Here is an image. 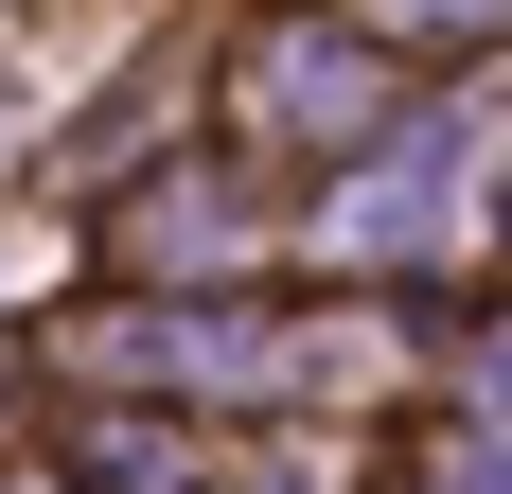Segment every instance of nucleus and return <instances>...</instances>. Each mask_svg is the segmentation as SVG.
Listing matches in <instances>:
<instances>
[{"label":"nucleus","instance_id":"f257e3e1","mask_svg":"<svg viewBox=\"0 0 512 494\" xmlns=\"http://www.w3.org/2000/svg\"><path fill=\"white\" fill-rule=\"evenodd\" d=\"M265 124H283V142H371L389 89H371L354 36H283V53H265Z\"/></svg>","mask_w":512,"mask_h":494},{"label":"nucleus","instance_id":"f03ea898","mask_svg":"<svg viewBox=\"0 0 512 494\" xmlns=\"http://www.w3.org/2000/svg\"><path fill=\"white\" fill-rule=\"evenodd\" d=\"M407 18H477V0H407Z\"/></svg>","mask_w":512,"mask_h":494}]
</instances>
